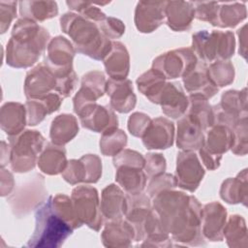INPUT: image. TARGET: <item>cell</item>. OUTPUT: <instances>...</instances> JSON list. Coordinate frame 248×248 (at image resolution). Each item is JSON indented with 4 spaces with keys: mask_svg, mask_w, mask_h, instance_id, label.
<instances>
[{
    "mask_svg": "<svg viewBox=\"0 0 248 248\" xmlns=\"http://www.w3.org/2000/svg\"><path fill=\"white\" fill-rule=\"evenodd\" d=\"M60 27L72 40L77 52L94 60H103L111 49L112 42L101 32L98 24L78 14H64Z\"/></svg>",
    "mask_w": 248,
    "mask_h": 248,
    "instance_id": "3957f363",
    "label": "cell"
},
{
    "mask_svg": "<svg viewBox=\"0 0 248 248\" xmlns=\"http://www.w3.org/2000/svg\"><path fill=\"white\" fill-rule=\"evenodd\" d=\"M210 79L217 87L231 84L234 79V67L230 60L212 62L207 66Z\"/></svg>",
    "mask_w": 248,
    "mask_h": 248,
    "instance_id": "60d3db41",
    "label": "cell"
},
{
    "mask_svg": "<svg viewBox=\"0 0 248 248\" xmlns=\"http://www.w3.org/2000/svg\"><path fill=\"white\" fill-rule=\"evenodd\" d=\"M81 86L88 87L89 89L96 92L100 97H103L106 93L107 79L103 72L90 71L82 76Z\"/></svg>",
    "mask_w": 248,
    "mask_h": 248,
    "instance_id": "bcb514c9",
    "label": "cell"
},
{
    "mask_svg": "<svg viewBox=\"0 0 248 248\" xmlns=\"http://www.w3.org/2000/svg\"><path fill=\"white\" fill-rule=\"evenodd\" d=\"M214 125L233 128L242 118L247 117L246 88L240 91L228 90L223 93L221 102L212 107Z\"/></svg>",
    "mask_w": 248,
    "mask_h": 248,
    "instance_id": "9c48e42d",
    "label": "cell"
},
{
    "mask_svg": "<svg viewBox=\"0 0 248 248\" xmlns=\"http://www.w3.org/2000/svg\"><path fill=\"white\" fill-rule=\"evenodd\" d=\"M74 229L55 211L49 196L35 211V230L26 246L58 248L72 235Z\"/></svg>",
    "mask_w": 248,
    "mask_h": 248,
    "instance_id": "277c9868",
    "label": "cell"
},
{
    "mask_svg": "<svg viewBox=\"0 0 248 248\" xmlns=\"http://www.w3.org/2000/svg\"><path fill=\"white\" fill-rule=\"evenodd\" d=\"M78 133V124L73 114L63 113L57 115L51 122L49 138L51 142L64 145L71 141Z\"/></svg>",
    "mask_w": 248,
    "mask_h": 248,
    "instance_id": "d6a6232c",
    "label": "cell"
},
{
    "mask_svg": "<svg viewBox=\"0 0 248 248\" xmlns=\"http://www.w3.org/2000/svg\"><path fill=\"white\" fill-rule=\"evenodd\" d=\"M76 52L72 42L65 37L57 36L49 41L44 63L57 78H61L74 72L73 60Z\"/></svg>",
    "mask_w": 248,
    "mask_h": 248,
    "instance_id": "8fae6325",
    "label": "cell"
},
{
    "mask_svg": "<svg viewBox=\"0 0 248 248\" xmlns=\"http://www.w3.org/2000/svg\"><path fill=\"white\" fill-rule=\"evenodd\" d=\"M106 93L109 97V106L113 110L120 113H128L135 108L137 97L133 90V83L130 79L107 80Z\"/></svg>",
    "mask_w": 248,
    "mask_h": 248,
    "instance_id": "ffe728a7",
    "label": "cell"
},
{
    "mask_svg": "<svg viewBox=\"0 0 248 248\" xmlns=\"http://www.w3.org/2000/svg\"><path fill=\"white\" fill-rule=\"evenodd\" d=\"M56 87L57 78L44 62L31 69L24 80V94L27 100L56 93Z\"/></svg>",
    "mask_w": 248,
    "mask_h": 248,
    "instance_id": "5bb4252c",
    "label": "cell"
},
{
    "mask_svg": "<svg viewBox=\"0 0 248 248\" xmlns=\"http://www.w3.org/2000/svg\"><path fill=\"white\" fill-rule=\"evenodd\" d=\"M166 23L173 31L183 32L191 28L195 17L193 2L171 1L166 2Z\"/></svg>",
    "mask_w": 248,
    "mask_h": 248,
    "instance_id": "4316f807",
    "label": "cell"
},
{
    "mask_svg": "<svg viewBox=\"0 0 248 248\" xmlns=\"http://www.w3.org/2000/svg\"><path fill=\"white\" fill-rule=\"evenodd\" d=\"M9 144L12 170L24 173L35 168L46 142L39 131L25 130L16 136L9 137Z\"/></svg>",
    "mask_w": 248,
    "mask_h": 248,
    "instance_id": "8992f818",
    "label": "cell"
},
{
    "mask_svg": "<svg viewBox=\"0 0 248 248\" xmlns=\"http://www.w3.org/2000/svg\"><path fill=\"white\" fill-rule=\"evenodd\" d=\"M16 2L1 1L0 2V23L1 34H4L10 27L11 22L16 16Z\"/></svg>",
    "mask_w": 248,
    "mask_h": 248,
    "instance_id": "816d5d0a",
    "label": "cell"
},
{
    "mask_svg": "<svg viewBox=\"0 0 248 248\" xmlns=\"http://www.w3.org/2000/svg\"><path fill=\"white\" fill-rule=\"evenodd\" d=\"M224 238H226L229 247H247V227L242 216L234 214L229 217L224 228Z\"/></svg>",
    "mask_w": 248,
    "mask_h": 248,
    "instance_id": "74e56055",
    "label": "cell"
},
{
    "mask_svg": "<svg viewBox=\"0 0 248 248\" xmlns=\"http://www.w3.org/2000/svg\"><path fill=\"white\" fill-rule=\"evenodd\" d=\"M71 199L80 223L96 232L100 231L103 227L104 217L97 189L88 185L78 186L73 189Z\"/></svg>",
    "mask_w": 248,
    "mask_h": 248,
    "instance_id": "52a82bcc",
    "label": "cell"
},
{
    "mask_svg": "<svg viewBox=\"0 0 248 248\" xmlns=\"http://www.w3.org/2000/svg\"><path fill=\"white\" fill-rule=\"evenodd\" d=\"M151 120L149 115L143 112H134L128 119L127 126L130 134L137 138H142Z\"/></svg>",
    "mask_w": 248,
    "mask_h": 248,
    "instance_id": "681fc988",
    "label": "cell"
},
{
    "mask_svg": "<svg viewBox=\"0 0 248 248\" xmlns=\"http://www.w3.org/2000/svg\"><path fill=\"white\" fill-rule=\"evenodd\" d=\"M37 164L41 171L48 175L62 173L68 164L64 145H58L53 142L46 143L39 155Z\"/></svg>",
    "mask_w": 248,
    "mask_h": 248,
    "instance_id": "4dcf8cb0",
    "label": "cell"
},
{
    "mask_svg": "<svg viewBox=\"0 0 248 248\" xmlns=\"http://www.w3.org/2000/svg\"><path fill=\"white\" fill-rule=\"evenodd\" d=\"M127 145V135L120 129L115 128L106 131L100 138V150L105 156L114 157Z\"/></svg>",
    "mask_w": 248,
    "mask_h": 248,
    "instance_id": "ab89813d",
    "label": "cell"
},
{
    "mask_svg": "<svg viewBox=\"0 0 248 248\" xmlns=\"http://www.w3.org/2000/svg\"><path fill=\"white\" fill-rule=\"evenodd\" d=\"M83 128L95 133L118 128V118L110 106H101L97 103L85 107L78 114Z\"/></svg>",
    "mask_w": 248,
    "mask_h": 248,
    "instance_id": "9a60e30c",
    "label": "cell"
},
{
    "mask_svg": "<svg viewBox=\"0 0 248 248\" xmlns=\"http://www.w3.org/2000/svg\"><path fill=\"white\" fill-rule=\"evenodd\" d=\"M232 141L231 129L217 124L205 131L204 141L201 148L213 156L222 158L223 154L232 148Z\"/></svg>",
    "mask_w": 248,
    "mask_h": 248,
    "instance_id": "f546056e",
    "label": "cell"
},
{
    "mask_svg": "<svg viewBox=\"0 0 248 248\" xmlns=\"http://www.w3.org/2000/svg\"><path fill=\"white\" fill-rule=\"evenodd\" d=\"M100 205L107 221L121 219L127 210V194H124L119 186L109 184L102 192Z\"/></svg>",
    "mask_w": 248,
    "mask_h": 248,
    "instance_id": "d4e9b609",
    "label": "cell"
},
{
    "mask_svg": "<svg viewBox=\"0 0 248 248\" xmlns=\"http://www.w3.org/2000/svg\"><path fill=\"white\" fill-rule=\"evenodd\" d=\"M66 4L69 9L75 11L79 16L95 23H99L107 17L101 9L97 8L91 3L83 1H67Z\"/></svg>",
    "mask_w": 248,
    "mask_h": 248,
    "instance_id": "b9f144b4",
    "label": "cell"
},
{
    "mask_svg": "<svg viewBox=\"0 0 248 248\" xmlns=\"http://www.w3.org/2000/svg\"><path fill=\"white\" fill-rule=\"evenodd\" d=\"M184 88L189 94L201 95L206 99L212 98L219 90L210 79L207 72V64L199 61L196 67L182 78Z\"/></svg>",
    "mask_w": 248,
    "mask_h": 248,
    "instance_id": "cb8c5ba5",
    "label": "cell"
},
{
    "mask_svg": "<svg viewBox=\"0 0 248 248\" xmlns=\"http://www.w3.org/2000/svg\"><path fill=\"white\" fill-rule=\"evenodd\" d=\"M246 24H244L237 32L239 37V54L246 59Z\"/></svg>",
    "mask_w": 248,
    "mask_h": 248,
    "instance_id": "db71d44e",
    "label": "cell"
},
{
    "mask_svg": "<svg viewBox=\"0 0 248 248\" xmlns=\"http://www.w3.org/2000/svg\"><path fill=\"white\" fill-rule=\"evenodd\" d=\"M146 174L142 169L121 166L116 168L115 180L129 195L141 193L146 186Z\"/></svg>",
    "mask_w": 248,
    "mask_h": 248,
    "instance_id": "836d02e7",
    "label": "cell"
},
{
    "mask_svg": "<svg viewBox=\"0 0 248 248\" xmlns=\"http://www.w3.org/2000/svg\"><path fill=\"white\" fill-rule=\"evenodd\" d=\"M152 199V208L172 241L189 246L206 244L201 229L202 206L194 196L168 189Z\"/></svg>",
    "mask_w": 248,
    "mask_h": 248,
    "instance_id": "6da1fadb",
    "label": "cell"
},
{
    "mask_svg": "<svg viewBox=\"0 0 248 248\" xmlns=\"http://www.w3.org/2000/svg\"><path fill=\"white\" fill-rule=\"evenodd\" d=\"M199 59L191 47L172 49L157 56L152 68L164 75L167 79L183 78L197 65Z\"/></svg>",
    "mask_w": 248,
    "mask_h": 248,
    "instance_id": "ba28073f",
    "label": "cell"
},
{
    "mask_svg": "<svg viewBox=\"0 0 248 248\" xmlns=\"http://www.w3.org/2000/svg\"><path fill=\"white\" fill-rule=\"evenodd\" d=\"M166 79L162 73L151 68L138 78V89L151 103L158 105L160 95L167 83Z\"/></svg>",
    "mask_w": 248,
    "mask_h": 248,
    "instance_id": "e575fe53",
    "label": "cell"
},
{
    "mask_svg": "<svg viewBox=\"0 0 248 248\" xmlns=\"http://www.w3.org/2000/svg\"><path fill=\"white\" fill-rule=\"evenodd\" d=\"M112 162L115 169L121 166L143 169L145 159L142 156V154H140V152L136 150L124 148L120 153H118L113 157Z\"/></svg>",
    "mask_w": 248,
    "mask_h": 248,
    "instance_id": "ee69618b",
    "label": "cell"
},
{
    "mask_svg": "<svg viewBox=\"0 0 248 248\" xmlns=\"http://www.w3.org/2000/svg\"><path fill=\"white\" fill-rule=\"evenodd\" d=\"M141 139L146 149H167L173 144L174 125L166 117L152 119Z\"/></svg>",
    "mask_w": 248,
    "mask_h": 248,
    "instance_id": "ac0fdd59",
    "label": "cell"
},
{
    "mask_svg": "<svg viewBox=\"0 0 248 248\" xmlns=\"http://www.w3.org/2000/svg\"><path fill=\"white\" fill-rule=\"evenodd\" d=\"M18 5L21 18L35 22L52 18L58 14L57 3L53 1H21Z\"/></svg>",
    "mask_w": 248,
    "mask_h": 248,
    "instance_id": "d590c367",
    "label": "cell"
},
{
    "mask_svg": "<svg viewBox=\"0 0 248 248\" xmlns=\"http://www.w3.org/2000/svg\"><path fill=\"white\" fill-rule=\"evenodd\" d=\"M15 186L13 174L4 168H1V196L5 197L12 193Z\"/></svg>",
    "mask_w": 248,
    "mask_h": 248,
    "instance_id": "f5cc1de1",
    "label": "cell"
},
{
    "mask_svg": "<svg viewBox=\"0 0 248 248\" xmlns=\"http://www.w3.org/2000/svg\"><path fill=\"white\" fill-rule=\"evenodd\" d=\"M165 115L179 119L182 117L189 106L188 96L178 82H167L158 101Z\"/></svg>",
    "mask_w": 248,
    "mask_h": 248,
    "instance_id": "44dd1931",
    "label": "cell"
},
{
    "mask_svg": "<svg viewBox=\"0 0 248 248\" xmlns=\"http://www.w3.org/2000/svg\"><path fill=\"white\" fill-rule=\"evenodd\" d=\"M46 194L44 177L35 174L33 179L27 182L25 186L9 196L7 202H9L14 215L21 218L42 204L46 200Z\"/></svg>",
    "mask_w": 248,
    "mask_h": 248,
    "instance_id": "30bf717a",
    "label": "cell"
},
{
    "mask_svg": "<svg viewBox=\"0 0 248 248\" xmlns=\"http://www.w3.org/2000/svg\"><path fill=\"white\" fill-rule=\"evenodd\" d=\"M62 102L63 98L55 92L42 98L28 99L25 103L27 125L40 124L46 115L58 110Z\"/></svg>",
    "mask_w": 248,
    "mask_h": 248,
    "instance_id": "484cf974",
    "label": "cell"
},
{
    "mask_svg": "<svg viewBox=\"0 0 248 248\" xmlns=\"http://www.w3.org/2000/svg\"><path fill=\"white\" fill-rule=\"evenodd\" d=\"M247 12L244 3H223L219 4L212 26L220 28L234 27L246 18Z\"/></svg>",
    "mask_w": 248,
    "mask_h": 248,
    "instance_id": "8d00e7d4",
    "label": "cell"
},
{
    "mask_svg": "<svg viewBox=\"0 0 248 248\" xmlns=\"http://www.w3.org/2000/svg\"><path fill=\"white\" fill-rule=\"evenodd\" d=\"M101 32L108 39H118L125 33L124 23L115 17L107 16L103 21L97 23Z\"/></svg>",
    "mask_w": 248,
    "mask_h": 248,
    "instance_id": "c3c4849f",
    "label": "cell"
},
{
    "mask_svg": "<svg viewBox=\"0 0 248 248\" xmlns=\"http://www.w3.org/2000/svg\"><path fill=\"white\" fill-rule=\"evenodd\" d=\"M135 230L125 219L108 221L101 233L102 243L106 247H130L135 242Z\"/></svg>",
    "mask_w": 248,
    "mask_h": 248,
    "instance_id": "7402d4cb",
    "label": "cell"
},
{
    "mask_svg": "<svg viewBox=\"0 0 248 248\" xmlns=\"http://www.w3.org/2000/svg\"><path fill=\"white\" fill-rule=\"evenodd\" d=\"M191 48L199 61H226L234 53V35L232 31L201 30L193 34Z\"/></svg>",
    "mask_w": 248,
    "mask_h": 248,
    "instance_id": "5b68a950",
    "label": "cell"
},
{
    "mask_svg": "<svg viewBox=\"0 0 248 248\" xmlns=\"http://www.w3.org/2000/svg\"><path fill=\"white\" fill-rule=\"evenodd\" d=\"M106 73L114 80L126 79L130 70V56L125 46L120 42H112L108 54L103 59Z\"/></svg>",
    "mask_w": 248,
    "mask_h": 248,
    "instance_id": "83f0119b",
    "label": "cell"
},
{
    "mask_svg": "<svg viewBox=\"0 0 248 248\" xmlns=\"http://www.w3.org/2000/svg\"><path fill=\"white\" fill-rule=\"evenodd\" d=\"M25 125H27L25 105L8 102L1 107L0 126L8 137L20 134L23 132Z\"/></svg>",
    "mask_w": 248,
    "mask_h": 248,
    "instance_id": "f1b7e54d",
    "label": "cell"
},
{
    "mask_svg": "<svg viewBox=\"0 0 248 248\" xmlns=\"http://www.w3.org/2000/svg\"><path fill=\"white\" fill-rule=\"evenodd\" d=\"M232 134V151L237 156L247 154V117L242 118L233 128L231 129Z\"/></svg>",
    "mask_w": 248,
    "mask_h": 248,
    "instance_id": "7bdbcfd3",
    "label": "cell"
},
{
    "mask_svg": "<svg viewBox=\"0 0 248 248\" xmlns=\"http://www.w3.org/2000/svg\"><path fill=\"white\" fill-rule=\"evenodd\" d=\"M195 9V17L207 21L211 25L215 19L217 9L219 6L218 2H193Z\"/></svg>",
    "mask_w": 248,
    "mask_h": 248,
    "instance_id": "f907efd6",
    "label": "cell"
},
{
    "mask_svg": "<svg viewBox=\"0 0 248 248\" xmlns=\"http://www.w3.org/2000/svg\"><path fill=\"white\" fill-rule=\"evenodd\" d=\"M50 40V34L46 28L33 20L19 18L7 43L6 63L17 69L33 66L45 52Z\"/></svg>",
    "mask_w": 248,
    "mask_h": 248,
    "instance_id": "7a4b0ae2",
    "label": "cell"
},
{
    "mask_svg": "<svg viewBox=\"0 0 248 248\" xmlns=\"http://www.w3.org/2000/svg\"><path fill=\"white\" fill-rule=\"evenodd\" d=\"M205 170L194 151H180L176 158L175 179L177 187L195 192L202 182Z\"/></svg>",
    "mask_w": 248,
    "mask_h": 248,
    "instance_id": "4fadbf2b",
    "label": "cell"
},
{
    "mask_svg": "<svg viewBox=\"0 0 248 248\" xmlns=\"http://www.w3.org/2000/svg\"><path fill=\"white\" fill-rule=\"evenodd\" d=\"M175 187H177V185L174 175L164 172L161 175L150 178L147 186V194L150 198H153L164 190L174 189Z\"/></svg>",
    "mask_w": 248,
    "mask_h": 248,
    "instance_id": "f6af8a7d",
    "label": "cell"
},
{
    "mask_svg": "<svg viewBox=\"0 0 248 248\" xmlns=\"http://www.w3.org/2000/svg\"><path fill=\"white\" fill-rule=\"evenodd\" d=\"M10 163V144L4 140L1 142V168H4Z\"/></svg>",
    "mask_w": 248,
    "mask_h": 248,
    "instance_id": "11a10c76",
    "label": "cell"
},
{
    "mask_svg": "<svg viewBox=\"0 0 248 248\" xmlns=\"http://www.w3.org/2000/svg\"><path fill=\"white\" fill-rule=\"evenodd\" d=\"M220 197L231 204H247V170L244 169L235 177H230L223 181L220 189Z\"/></svg>",
    "mask_w": 248,
    "mask_h": 248,
    "instance_id": "1f68e13d",
    "label": "cell"
},
{
    "mask_svg": "<svg viewBox=\"0 0 248 248\" xmlns=\"http://www.w3.org/2000/svg\"><path fill=\"white\" fill-rule=\"evenodd\" d=\"M166 2H144L137 4L135 25L141 33H151L166 21Z\"/></svg>",
    "mask_w": 248,
    "mask_h": 248,
    "instance_id": "d6986e66",
    "label": "cell"
},
{
    "mask_svg": "<svg viewBox=\"0 0 248 248\" xmlns=\"http://www.w3.org/2000/svg\"><path fill=\"white\" fill-rule=\"evenodd\" d=\"M227 222V210L218 202L206 203L202 211L201 229L204 239L209 241H222L224 228Z\"/></svg>",
    "mask_w": 248,
    "mask_h": 248,
    "instance_id": "e0dca14e",
    "label": "cell"
},
{
    "mask_svg": "<svg viewBox=\"0 0 248 248\" xmlns=\"http://www.w3.org/2000/svg\"><path fill=\"white\" fill-rule=\"evenodd\" d=\"M144 171L149 178L161 175L165 172L167 164L165 157L160 153H148L144 157Z\"/></svg>",
    "mask_w": 248,
    "mask_h": 248,
    "instance_id": "7dc6e473",
    "label": "cell"
},
{
    "mask_svg": "<svg viewBox=\"0 0 248 248\" xmlns=\"http://www.w3.org/2000/svg\"><path fill=\"white\" fill-rule=\"evenodd\" d=\"M204 133L201 121L186 112L177 121L176 145L183 151L199 150L203 144Z\"/></svg>",
    "mask_w": 248,
    "mask_h": 248,
    "instance_id": "2e32d148",
    "label": "cell"
},
{
    "mask_svg": "<svg viewBox=\"0 0 248 248\" xmlns=\"http://www.w3.org/2000/svg\"><path fill=\"white\" fill-rule=\"evenodd\" d=\"M188 100L189 106L186 112L197 117L201 121L204 131L212 127L214 125L213 109L212 106L208 103V99L201 95L189 94Z\"/></svg>",
    "mask_w": 248,
    "mask_h": 248,
    "instance_id": "f35d334b",
    "label": "cell"
},
{
    "mask_svg": "<svg viewBox=\"0 0 248 248\" xmlns=\"http://www.w3.org/2000/svg\"><path fill=\"white\" fill-rule=\"evenodd\" d=\"M61 174L63 179L71 185L96 183L102 175V161L96 154H86L78 160L68 161Z\"/></svg>",
    "mask_w": 248,
    "mask_h": 248,
    "instance_id": "7c38bea8",
    "label": "cell"
},
{
    "mask_svg": "<svg viewBox=\"0 0 248 248\" xmlns=\"http://www.w3.org/2000/svg\"><path fill=\"white\" fill-rule=\"evenodd\" d=\"M138 243L144 247H170L172 246V239L164 230L161 221L152 208L146 216L139 236Z\"/></svg>",
    "mask_w": 248,
    "mask_h": 248,
    "instance_id": "603a6c76",
    "label": "cell"
}]
</instances>
